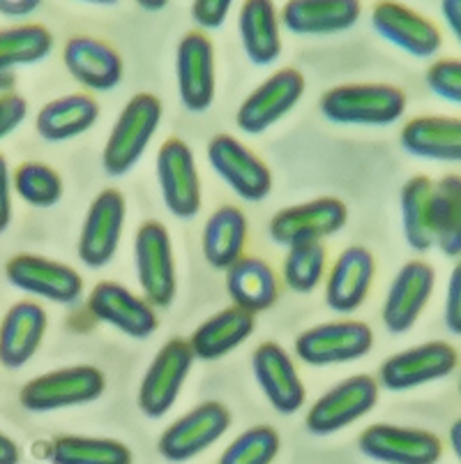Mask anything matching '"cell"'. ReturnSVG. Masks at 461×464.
I'll return each mask as SVG.
<instances>
[{
    "mask_svg": "<svg viewBox=\"0 0 461 464\" xmlns=\"http://www.w3.org/2000/svg\"><path fill=\"white\" fill-rule=\"evenodd\" d=\"M228 12H231V0H197L192 5V19L201 33L217 31L224 26Z\"/></svg>",
    "mask_w": 461,
    "mask_h": 464,
    "instance_id": "obj_41",
    "label": "cell"
},
{
    "mask_svg": "<svg viewBox=\"0 0 461 464\" xmlns=\"http://www.w3.org/2000/svg\"><path fill=\"white\" fill-rule=\"evenodd\" d=\"M434 247L450 259H461V176L447 174L434 180Z\"/></svg>",
    "mask_w": 461,
    "mask_h": 464,
    "instance_id": "obj_33",
    "label": "cell"
},
{
    "mask_svg": "<svg viewBox=\"0 0 461 464\" xmlns=\"http://www.w3.org/2000/svg\"><path fill=\"white\" fill-rule=\"evenodd\" d=\"M12 86H14V74L10 70H0V95L12 92Z\"/></svg>",
    "mask_w": 461,
    "mask_h": 464,
    "instance_id": "obj_48",
    "label": "cell"
},
{
    "mask_svg": "<svg viewBox=\"0 0 461 464\" xmlns=\"http://www.w3.org/2000/svg\"><path fill=\"white\" fill-rule=\"evenodd\" d=\"M51 464H134L130 446L109 437L62 434L46 446Z\"/></svg>",
    "mask_w": 461,
    "mask_h": 464,
    "instance_id": "obj_34",
    "label": "cell"
},
{
    "mask_svg": "<svg viewBox=\"0 0 461 464\" xmlns=\"http://www.w3.org/2000/svg\"><path fill=\"white\" fill-rule=\"evenodd\" d=\"M226 291L234 307L259 314L277 303L279 280L268 261L245 255L226 271Z\"/></svg>",
    "mask_w": 461,
    "mask_h": 464,
    "instance_id": "obj_28",
    "label": "cell"
},
{
    "mask_svg": "<svg viewBox=\"0 0 461 464\" xmlns=\"http://www.w3.org/2000/svg\"><path fill=\"white\" fill-rule=\"evenodd\" d=\"M208 162L215 174L245 201H264L273 189V174L259 155L249 150L240 139L217 134L208 143Z\"/></svg>",
    "mask_w": 461,
    "mask_h": 464,
    "instance_id": "obj_14",
    "label": "cell"
},
{
    "mask_svg": "<svg viewBox=\"0 0 461 464\" xmlns=\"http://www.w3.org/2000/svg\"><path fill=\"white\" fill-rule=\"evenodd\" d=\"M40 10L37 0H0V16L10 21H24Z\"/></svg>",
    "mask_w": 461,
    "mask_h": 464,
    "instance_id": "obj_44",
    "label": "cell"
},
{
    "mask_svg": "<svg viewBox=\"0 0 461 464\" xmlns=\"http://www.w3.org/2000/svg\"><path fill=\"white\" fill-rule=\"evenodd\" d=\"M231 428V411L217 400L197 404L159 434L158 450L168 462H189L215 446Z\"/></svg>",
    "mask_w": 461,
    "mask_h": 464,
    "instance_id": "obj_7",
    "label": "cell"
},
{
    "mask_svg": "<svg viewBox=\"0 0 461 464\" xmlns=\"http://www.w3.org/2000/svg\"><path fill=\"white\" fill-rule=\"evenodd\" d=\"M252 372L274 411L289 416L304 404L307 391H304L303 377L291 353L284 347H279L277 342H264L254 349Z\"/></svg>",
    "mask_w": 461,
    "mask_h": 464,
    "instance_id": "obj_21",
    "label": "cell"
},
{
    "mask_svg": "<svg viewBox=\"0 0 461 464\" xmlns=\"http://www.w3.org/2000/svg\"><path fill=\"white\" fill-rule=\"evenodd\" d=\"M28 116V102L19 92H3L0 95V141L10 137Z\"/></svg>",
    "mask_w": 461,
    "mask_h": 464,
    "instance_id": "obj_42",
    "label": "cell"
},
{
    "mask_svg": "<svg viewBox=\"0 0 461 464\" xmlns=\"http://www.w3.org/2000/svg\"><path fill=\"white\" fill-rule=\"evenodd\" d=\"M304 95V77L295 67H284L270 74L261 86L254 88L235 113V125L245 134H264L293 111Z\"/></svg>",
    "mask_w": 461,
    "mask_h": 464,
    "instance_id": "obj_13",
    "label": "cell"
},
{
    "mask_svg": "<svg viewBox=\"0 0 461 464\" xmlns=\"http://www.w3.org/2000/svg\"><path fill=\"white\" fill-rule=\"evenodd\" d=\"M62 63L74 82L88 91L107 92L122 82L120 53L109 42L91 35H74L62 49Z\"/></svg>",
    "mask_w": 461,
    "mask_h": 464,
    "instance_id": "obj_23",
    "label": "cell"
},
{
    "mask_svg": "<svg viewBox=\"0 0 461 464\" xmlns=\"http://www.w3.org/2000/svg\"><path fill=\"white\" fill-rule=\"evenodd\" d=\"M441 14L450 35L461 44V0H446V3H441Z\"/></svg>",
    "mask_w": 461,
    "mask_h": 464,
    "instance_id": "obj_45",
    "label": "cell"
},
{
    "mask_svg": "<svg viewBox=\"0 0 461 464\" xmlns=\"http://www.w3.org/2000/svg\"><path fill=\"white\" fill-rule=\"evenodd\" d=\"M447 441H450V449L455 453V458L461 462V419H456L452 423L450 432H447Z\"/></svg>",
    "mask_w": 461,
    "mask_h": 464,
    "instance_id": "obj_47",
    "label": "cell"
},
{
    "mask_svg": "<svg viewBox=\"0 0 461 464\" xmlns=\"http://www.w3.org/2000/svg\"><path fill=\"white\" fill-rule=\"evenodd\" d=\"M443 322L452 335L461 337V259H456L446 286V305H443Z\"/></svg>",
    "mask_w": 461,
    "mask_h": 464,
    "instance_id": "obj_40",
    "label": "cell"
},
{
    "mask_svg": "<svg viewBox=\"0 0 461 464\" xmlns=\"http://www.w3.org/2000/svg\"><path fill=\"white\" fill-rule=\"evenodd\" d=\"M358 449L365 458L380 464H438L443 458V441L438 434L388 423L362 430Z\"/></svg>",
    "mask_w": 461,
    "mask_h": 464,
    "instance_id": "obj_12",
    "label": "cell"
},
{
    "mask_svg": "<svg viewBox=\"0 0 461 464\" xmlns=\"http://www.w3.org/2000/svg\"><path fill=\"white\" fill-rule=\"evenodd\" d=\"M249 225L238 206H222L208 218L203 227V256L213 268L228 271L245 256Z\"/></svg>",
    "mask_w": 461,
    "mask_h": 464,
    "instance_id": "obj_30",
    "label": "cell"
},
{
    "mask_svg": "<svg viewBox=\"0 0 461 464\" xmlns=\"http://www.w3.org/2000/svg\"><path fill=\"white\" fill-rule=\"evenodd\" d=\"M360 12L355 0H291L282 7V24L300 37L340 35L360 21Z\"/></svg>",
    "mask_w": 461,
    "mask_h": 464,
    "instance_id": "obj_24",
    "label": "cell"
},
{
    "mask_svg": "<svg viewBox=\"0 0 461 464\" xmlns=\"http://www.w3.org/2000/svg\"><path fill=\"white\" fill-rule=\"evenodd\" d=\"M194 352L189 340L173 337L158 352L148 365L139 386V409L148 419H162L171 411L178 395L183 391L194 365Z\"/></svg>",
    "mask_w": 461,
    "mask_h": 464,
    "instance_id": "obj_10",
    "label": "cell"
},
{
    "mask_svg": "<svg viewBox=\"0 0 461 464\" xmlns=\"http://www.w3.org/2000/svg\"><path fill=\"white\" fill-rule=\"evenodd\" d=\"M379 382L370 374H353L321 395L304 416V425L316 437L346 430L379 402Z\"/></svg>",
    "mask_w": 461,
    "mask_h": 464,
    "instance_id": "obj_9",
    "label": "cell"
},
{
    "mask_svg": "<svg viewBox=\"0 0 461 464\" xmlns=\"http://www.w3.org/2000/svg\"><path fill=\"white\" fill-rule=\"evenodd\" d=\"M374 347V331L365 322L341 319L319 324L295 337V356L310 368H332L365 358Z\"/></svg>",
    "mask_w": 461,
    "mask_h": 464,
    "instance_id": "obj_4",
    "label": "cell"
},
{
    "mask_svg": "<svg viewBox=\"0 0 461 464\" xmlns=\"http://www.w3.org/2000/svg\"><path fill=\"white\" fill-rule=\"evenodd\" d=\"M49 316L35 301H19L5 312L0 322V365L24 368L42 347Z\"/></svg>",
    "mask_w": 461,
    "mask_h": 464,
    "instance_id": "obj_25",
    "label": "cell"
},
{
    "mask_svg": "<svg viewBox=\"0 0 461 464\" xmlns=\"http://www.w3.org/2000/svg\"><path fill=\"white\" fill-rule=\"evenodd\" d=\"M12 174L7 167L5 155H0V234L10 227L12 222Z\"/></svg>",
    "mask_w": 461,
    "mask_h": 464,
    "instance_id": "obj_43",
    "label": "cell"
},
{
    "mask_svg": "<svg viewBox=\"0 0 461 464\" xmlns=\"http://www.w3.org/2000/svg\"><path fill=\"white\" fill-rule=\"evenodd\" d=\"M459 395H461V374H459Z\"/></svg>",
    "mask_w": 461,
    "mask_h": 464,
    "instance_id": "obj_50",
    "label": "cell"
},
{
    "mask_svg": "<svg viewBox=\"0 0 461 464\" xmlns=\"http://www.w3.org/2000/svg\"><path fill=\"white\" fill-rule=\"evenodd\" d=\"M346 222H349V208L344 201L335 197H321L274 213L268 234L277 246L291 250L335 236L337 231L344 229Z\"/></svg>",
    "mask_w": 461,
    "mask_h": 464,
    "instance_id": "obj_8",
    "label": "cell"
},
{
    "mask_svg": "<svg viewBox=\"0 0 461 464\" xmlns=\"http://www.w3.org/2000/svg\"><path fill=\"white\" fill-rule=\"evenodd\" d=\"M159 192L168 213L178 219H192L201 210V176L194 150L183 139H167L159 146L158 160Z\"/></svg>",
    "mask_w": 461,
    "mask_h": 464,
    "instance_id": "obj_11",
    "label": "cell"
},
{
    "mask_svg": "<svg viewBox=\"0 0 461 464\" xmlns=\"http://www.w3.org/2000/svg\"><path fill=\"white\" fill-rule=\"evenodd\" d=\"M401 149L413 158L441 164H461V118L418 116L399 132Z\"/></svg>",
    "mask_w": 461,
    "mask_h": 464,
    "instance_id": "obj_26",
    "label": "cell"
},
{
    "mask_svg": "<svg viewBox=\"0 0 461 464\" xmlns=\"http://www.w3.org/2000/svg\"><path fill=\"white\" fill-rule=\"evenodd\" d=\"M125 218L127 201L120 189H101L92 199L79 234V259L88 268H104L111 264L120 247Z\"/></svg>",
    "mask_w": 461,
    "mask_h": 464,
    "instance_id": "obj_16",
    "label": "cell"
},
{
    "mask_svg": "<svg viewBox=\"0 0 461 464\" xmlns=\"http://www.w3.org/2000/svg\"><path fill=\"white\" fill-rule=\"evenodd\" d=\"M238 33L245 56L254 65H273L282 53L277 7L270 0H247L238 12Z\"/></svg>",
    "mask_w": 461,
    "mask_h": 464,
    "instance_id": "obj_29",
    "label": "cell"
},
{
    "mask_svg": "<svg viewBox=\"0 0 461 464\" xmlns=\"http://www.w3.org/2000/svg\"><path fill=\"white\" fill-rule=\"evenodd\" d=\"M374 277V255L362 246L346 247L325 276V305L340 314H351L367 301Z\"/></svg>",
    "mask_w": 461,
    "mask_h": 464,
    "instance_id": "obj_22",
    "label": "cell"
},
{
    "mask_svg": "<svg viewBox=\"0 0 461 464\" xmlns=\"http://www.w3.org/2000/svg\"><path fill=\"white\" fill-rule=\"evenodd\" d=\"M162 113V100L152 92H137L122 107L101 153V164L109 176H125L137 167L158 134Z\"/></svg>",
    "mask_w": 461,
    "mask_h": 464,
    "instance_id": "obj_2",
    "label": "cell"
},
{
    "mask_svg": "<svg viewBox=\"0 0 461 464\" xmlns=\"http://www.w3.org/2000/svg\"><path fill=\"white\" fill-rule=\"evenodd\" d=\"M5 277L14 289L42 301L74 305L83 296V277L62 261L40 255H16L5 264Z\"/></svg>",
    "mask_w": 461,
    "mask_h": 464,
    "instance_id": "obj_15",
    "label": "cell"
},
{
    "mask_svg": "<svg viewBox=\"0 0 461 464\" xmlns=\"http://www.w3.org/2000/svg\"><path fill=\"white\" fill-rule=\"evenodd\" d=\"M371 26L392 46L413 58H431L441 52V28L413 7L401 3H379L371 10Z\"/></svg>",
    "mask_w": 461,
    "mask_h": 464,
    "instance_id": "obj_19",
    "label": "cell"
},
{
    "mask_svg": "<svg viewBox=\"0 0 461 464\" xmlns=\"http://www.w3.org/2000/svg\"><path fill=\"white\" fill-rule=\"evenodd\" d=\"M88 310L97 322L116 328L134 340H146L158 331V312L143 296L118 282H100L88 296Z\"/></svg>",
    "mask_w": 461,
    "mask_h": 464,
    "instance_id": "obj_20",
    "label": "cell"
},
{
    "mask_svg": "<svg viewBox=\"0 0 461 464\" xmlns=\"http://www.w3.org/2000/svg\"><path fill=\"white\" fill-rule=\"evenodd\" d=\"M139 5H141L143 10H148V12H159V10H164V7H167V3H148V0H143V3H139Z\"/></svg>",
    "mask_w": 461,
    "mask_h": 464,
    "instance_id": "obj_49",
    "label": "cell"
},
{
    "mask_svg": "<svg viewBox=\"0 0 461 464\" xmlns=\"http://www.w3.org/2000/svg\"><path fill=\"white\" fill-rule=\"evenodd\" d=\"M282 449L277 430L270 425H254L245 430L224 449L219 464H273Z\"/></svg>",
    "mask_w": 461,
    "mask_h": 464,
    "instance_id": "obj_38",
    "label": "cell"
},
{
    "mask_svg": "<svg viewBox=\"0 0 461 464\" xmlns=\"http://www.w3.org/2000/svg\"><path fill=\"white\" fill-rule=\"evenodd\" d=\"M107 388L104 372L92 365H72V368L53 370L40 374L24 383L19 402L25 411L46 413L58 409L83 407L101 398Z\"/></svg>",
    "mask_w": 461,
    "mask_h": 464,
    "instance_id": "obj_3",
    "label": "cell"
},
{
    "mask_svg": "<svg viewBox=\"0 0 461 464\" xmlns=\"http://www.w3.org/2000/svg\"><path fill=\"white\" fill-rule=\"evenodd\" d=\"M19 462H21V449L16 446V441L7 437L5 432H0V464H19Z\"/></svg>",
    "mask_w": 461,
    "mask_h": 464,
    "instance_id": "obj_46",
    "label": "cell"
},
{
    "mask_svg": "<svg viewBox=\"0 0 461 464\" xmlns=\"http://www.w3.org/2000/svg\"><path fill=\"white\" fill-rule=\"evenodd\" d=\"M434 286H437L434 266L422 259L406 261L388 286L383 310H380L383 326L392 335L411 331L425 312L427 303L431 301Z\"/></svg>",
    "mask_w": 461,
    "mask_h": 464,
    "instance_id": "obj_17",
    "label": "cell"
},
{
    "mask_svg": "<svg viewBox=\"0 0 461 464\" xmlns=\"http://www.w3.org/2000/svg\"><path fill=\"white\" fill-rule=\"evenodd\" d=\"M406 92L390 83H344L323 92L321 113L341 128H390L406 113Z\"/></svg>",
    "mask_w": 461,
    "mask_h": 464,
    "instance_id": "obj_1",
    "label": "cell"
},
{
    "mask_svg": "<svg viewBox=\"0 0 461 464\" xmlns=\"http://www.w3.org/2000/svg\"><path fill=\"white\" fill-rule=\"evenodd\" d=\"M100 121V104L88 92L56 97L37 111L35 130L44 141L62 143L82 137Z\"/></svg>",
    "mask_w": 461,
    "mask_h": 464,
    "instance_id": "obj_27",
    "label": "cell"
},
{
    "mask_svg": "<svg viewBox=\"0 0 461 464\" xmlns=\"http://www.w3.org/2000/svg\"><path fill=\"white\" fill-rule=\"evenodd\" d=\"M456 365H459V353L452 344L443 340L425 342V344L404 349L386 358L380 362L376 382L392 393H406L413 388L450 377Z\"/></svg>",
    "mask_w": 461,
    "mask_h": 464,
    "instance_id": "obj_6",
    "label": "cell"
},
{
    "mask_svg": "<svg viewBox=\"0 0 461 464\" xmlns=\"http://www.w3.org/2000/svg\"><path fill=\"white\" fill-rule=\"evenodd\" d=\"M134 266L143 298L152 307H168L176 298V256L167 227L148 219L134 236Z\"/></svg>",
    "mask_w": 461,
    "mask_h": 464,
    "instance_id": "obj_5",
    "label": "cell"
},
{
    "mask_svg": "<svg viewBox=\"0 0 461 464\" xmlns=\"http://www.w3.org/2000/svg\"><path fill=\"white\" fill-rule=\"evenodd\" d=\"M176 82L180 102L187 111H208L215 102V44L206 33L192 31L176 49Z\"/></svg>",
    "mask_w": 461,
    "mask_h": 464,
    "instance_id": "obj_18",
    "label": "cell"
},
{
    "mask_svg": "<svg viewBox=\"0 0 461 464\" xmlns=\"http://www.w3.org/2000/svg\"><path fill=\"white\" fill-rule=\"evenodd\" d=\"M425 82L434 95L461 107V58H441L431 63Z\"/></svg>",
    "mask_w": 461,
    "mask_h": 464,
    "instance_id": "obj_39",
    "label": "cell"
},
{
    "mask_svg": "<svg viewBox=\"0 0 461 464\" xmlns=\"http://www.w3.org/2000/svg\"><path fill=\"white\" fill-rule=\"evenodd\" d=\"M12 185L19 199L33 208H51L62 199V192H65L56 169L44 162H35V160H28L14 169Z\"/></svg>",
    "mask_w": 461,
    "mask_h": 464,
    "instance_id": "obj_36",
    "label": "cell"
},
{
    "mask_svg": "<svg viewBox=\"0 0 461 464\" xmlns=\"http://www.w3.org/2000/svg\"><path fill=\"white\" fill-rule=\"evenodd\" d=\"M254 333V314L240 307H226L208 316L189 337L194 356L201 361H217L247 342Z\"/></svg>",
    "mask_w": 461,
    "mask_h": 464,
    "instance_id": "obj_31",
    "label": "cell"
},
{
    "mask_svg": "<svg viewBox=\"0 0 461 464\" xmlns=\"http://www.w3.org/2000/svg\"><path fill=\"white\" fill-rule=\"evenodd\" d=\"M53 49V35L42 24H16L0 28V70L35 65Z\"/></svg>",
    "mask_w": 461,
    "mask_h": 464,
    "instance_id": "obj_35",
    "label": "cell"
},
{
    "mask_svg": "<svg viewBox=\"0 0 461 464\" xmlns=\"http://www.w3.org/2000/svg\"><path fill=\"white\" fill-rule=\"evenodd\" d=\"M434 180L429 176H413L404 183L399 194L401 229L408 247L416 252H429L434 247Z\"/></svg>",
    "mask_w": 461,
    "mask_h": 464,
    "instance_id": "obj_32",
    "label": "cell"
},
{
    "mask_svg": "<svg viewBox=\"0 0 461 464\" xmlns=\"http://www.w3.org/2000/svg\"><path fill=\"white\" fill-rule=\"evenodd\" d=\"M325 266H328V255H325L323 243L291 247L282 266V277H284V285L295 294H312L328 276Z\"/></svg>",
    "mask_w": 461,
    "mask_h": 464,
    "instance_id": "obj_37",
    "label": "cell"
}]
</instances>
